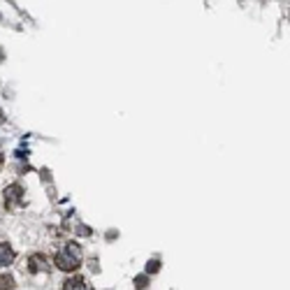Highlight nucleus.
<instances>
[{
	"label": "nucleus",
	"instance_id": "1",
	"mask_svg": "<svg viewBox=\"0 0 290 290\" xmlns=\"http://www.w3.org/2000/svg\"><path fill=\"white\" fill-rule=\"evenodd\" d=\"M81 246L77 242L63 244L58 253H56V267L63 272H74L81 267Z\"/></svg>",
	"mask_w": 290,
	"mask_h": 290
},
{
	"label": "nucleus",
	"instance_id": "2",
	"mask_svg": "<svg viewBox=\"0 0 290 290\" xmlns=\"http://www.w3.org/2000/svg\"><path fill=\"white\" fill-rule=\"evenodd\" d=\"M23 197H26V193H23V188H21L19 183L7 186L5 188V207L12 211L21 209V207H23Z\"/></svg>",
	"mask_w": 290,
	"mask_h": 290
},
{
	"label": "nucleus",
	"instance_id": "3",
	"mask_svg": "<svg viewBox=\"0 0 290 290\" xmlns=\"http://www.w3.org/2000/svg\"><path fill=\"white\" fill-rule=\"evenodd\" d=\"M28 272L30 274H47L49 272V260L44 253H33L28 258Z\"/></svg>",
	"mask_w": 290,
	"mask_h": 290
},
{
	"label": "nucleus",
	"instance_id": "4",
	"mask_svg": "<svg viewBox=\"0 0 290 290\" xmlns=\"http://www.w3.org/2000/svg\"><path fill=\"white\" fill-rule=\"evenodd\" d=\"M63 290H93V286L88 284L84 277H70L63 286Z\"/></svg>",
	"mask_w": 290,
	"mask_h": 290
},
{
	"label": "nucleus",
	"instance_id": "5",
	"mask_svg": "<svg viewBox=\"0 0 290 290\" xmlns=\"http://www.w3.org/2000/svg\"><path fill=\"white\" fill-rule=\"evenodd\" d=\"M12 260H14V249L7 242H0V267L12 265Z\"/></svg>",
	"mask_w": 290,
	"mask_h": 290
},
{
	"label": "nucleus",
	"instance_id": "6",
	"mask_svg": "<svg viewBox=\"0 0 290 290\" xmlns=\"http://www.w3.org/2000/svg\"><path fill=\"white\" fill-rule=\"evenodd\" d=\"M0 290H14V279L9 274H2L0 277Z\"/></svg>",
	"mask_w": 290,
	"mask_h": 290
},
{
	"label": "nucleus",
	"instance_id": "7",
	"mask_svg": "<svg viewBox=\"0 0 290 290\" xmlns=\"http://www.w3.org/2000/svg\"><path fill=\"white\" fill-rule=\"evenodd\" d=\"M158 270H160V260H148L146 263V274H153Z\"/></svg>",
	"mask_w": 290,
	"mask_h": 290
},
{
	"label": "nucleus",
	"instance_id": "8",
	"mask_svg": "<svg viewBox=\"0 0 290 290\" xmlns=\"http://www.w3.org/2000/svg\"><path fill=\"white\" fill-rule=\"evenodd\" d=\"M135 286H137V288H146V277H137L135 279Z\"/></svg>",
	"mask_w": 290,
	"mask_h": 290
},
{
	"label": "nucleus",
	"instance_id": "9",
	"mask_svg": "<svg viewBox=\"0 0 290 290\" xmlns=\"http://www.w3.org/2000/svg\"><path fill=\"white\" fill-rule=\"evenodd\" d=\"M77 232H79V235H84V237H88V235H91V230H88L86 225H79V228H77Z\"/></svg>",
	"mask_w": 290,
	"mask_h": 290
},
{
	"label": "nucleus",
	"instance_id": "10",
	"mask_svg": "<svg viewBox=\"0 0 290 290\" xmlns=\"http://www.w3.org/2000/svg\"><path fill=\"white\" fill-rule=\"evenodd\" d=\"M5 123V114H2V109H0V126Z\"/></svg>",
	"mask_w": 290,
	"mask_h": 290
},
{
	"label": "nucleus",
	"instance_id": "11",
	"mask_svg": "<svg viewBox=\"0 0 290 290\" xmlns=\"http://www.w3.org/2000/svg\"><path fill=\"white\" fill-rule=\"evenodd\" d=\"M2 58H5V51H2V49H0V61H2Z\"/></svg>",
	"mask_w": 290,
	"mask_h": 290
},
{
	"label": "nucleus",
	"instance_id": "12",
	"mask_svg": "<svg viewBox=\"0 0 290 290\" xmlns=\"http://www.w3.org/2000/svg\"><path fill=\"white\" fill-rule=\"evenodd\" d=\"M0 165H2V153H0Z\"/></svg>",
	"mask_w": 290,
	"mask_h": 290
}]
</instances>
